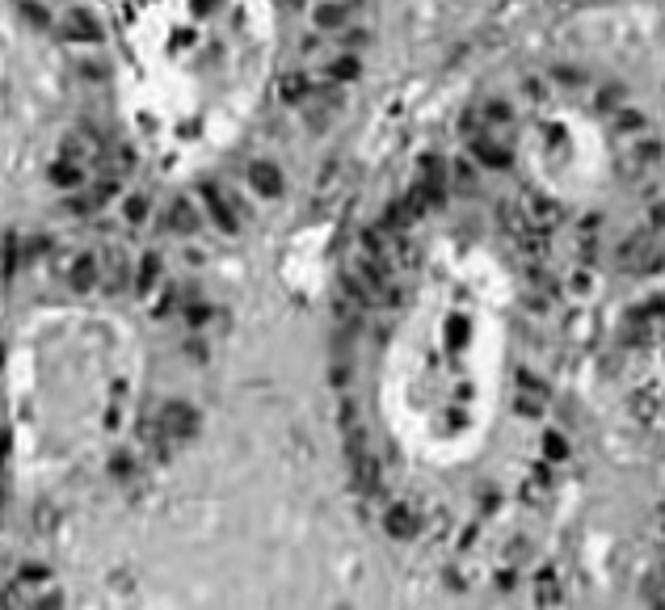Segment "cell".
Segmentation results:
<instances>
[{
  "instance_id": "1",
  "label": "cell",
  "mask_w": 665,
  "mask_h": 610,
  "mask_svg": "<svg viewBox=\"0 0 665 610\" xmlns=\"http://www.w3.org/2000/svg\"><path fill=\"white\" fill-rule=\"evenodd\" d=\"M181 287L123 244H38L0 266V480L64 518L144 480L190 434Z\"/></svg>"
},
{
  "instance_id": "2",
  "label": "cell",
  "mask_w": 665,
  "mask_h": 610,
  "mask_svg": "<svg viewBox=\"0 0 665 610\" xmlns=\"http://www.w3.org/2000/svg\"><path fill=\"white\" fill-rule=\"evenodd\" d=\"M522 282L493 223L455 202L384 236L354 295L346 404L375 484L417 526L463 514L522 383Z\"/></svg>"
},
{
  "instance_id": "3",
  "label": "cell",
  "mask_w": 665,
  "mask_h": 610,
  "mask_svg": "<svg viewBox=\"0 0 665 610\" xmlns=\"http://www.w3.org/2000/svg\"><path fill=\"white\" fill-rule=\"evenodd\" d=\"M127 156L215 215L261 194L312 64L316 0H43Z\"/></svg>"
}]
</instances>
